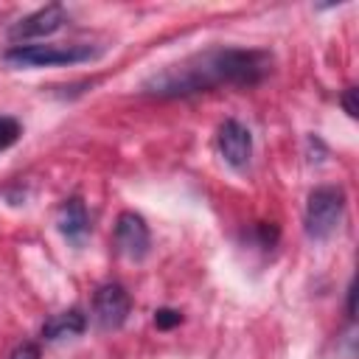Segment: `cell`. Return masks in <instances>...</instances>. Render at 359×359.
<instances>
[{
    "instance_id": "6da1fadb",
    "label": "cell",
    "mask_w": 359,
    "mask_h": 359,
    "mask_svg": "<svg viewBox=\"0 0 359 359\" xmlns=\"http://www.w3.org/2000/svg\"><path fill=\"white\" fill-rule=\"evenodd\" d=\"M269 70H272V56L264 50L210 48L157 70L143 81V90L151 95L177 98V95L205 93L222 84L250 87V84H258Z\"/></svg>"
},
{
    "instance_id": "7a4b0ae2",
    "label": "cell",
    "mask_w": 359,
    "mask_h": 359,
    "mask_svg": "<svg viewBox=\"0 0 359 359\" xmlns=\"http://www.w3.org/2000/svg\"><path fill=\"white\" fill-rule=\"evenodd\" d=\"M345 216V191L337 185H323L309 194L306 202V236L314 241L331 238Z\"/></svg>"
},
{
    "instance_id": "3957f363",
    "label": "cell",
    "mask_w": 359,
    "mask_h": 359,
    "mask_svg": "<svg viewBox=\"0 0 359 359\" xmlns=\"http://www.w3.org/2000/svg\"><path fill=\"white\" fill-rule=\"evenodd\" d=\"M98 53L101 50L93 45H14L3 53V59L17 67H53L90 62Z\"/></svg>"
},
{
    "instance_id": "277c9868",
    "label": "cell",
    "mask_w": 359,
    "mask_h": 359,
    "mask_svg": "<svg viewBox=\"0 0 359 359\" xmlns=\"http://www.w3.org/2000/svg\"><path fill=\"white\" fill-rule=\"evenodd\" d=\"M132 309L129 292L121 283H104L95 294H93V320L101 331H115L126 323Z\"/></svg>"
},
{
    "instance_id": "5b68a950",
    "label": "cell",
    "mask_w": 359,
    "mask_h": 359,
    "mask_svg": "<svg viewBox=\"0 0 359 359\" xmlns=\"http://www.w3.org/2000/svg\"><path fill=\"white\" fill-rule=\"evenodd\" d=\"M65 22H67V11H65L59 3H50V6H45V8H36V11L25 14L22 20H17V22L8 28V36H11L17 45H25L28 39H39V36L56 34Z\"/></svg>"
},
{
    "instance_id": "8992f818",
    "label": "cell",
    "mask_w": 359,
    "mask_h": 359,
    "mask_svg": "<svg viewBox=\"0 0 359 359\" xmlns=\"http://www.w3.org/2000/svg\"><path fill=\"white\" fill-rule=\"evenodd\" d=\"M216 146H219V154L222 160L236 168V171H244L252 160V135L247 126H241L238 121H224L216 132Z\"/></svg>"
},
{
    "instance_id": "52a82bcc",
    "label": "cell",
    "mask_w": 359,
    "mask_h": 359,
    "mask_svg": "<svg viewBox=\"0 0 359 359\" xmlns=\"http://www.w3.org/2000/svg\"><path fill=\"white\" fill-rule=\"evenodd\" d=\"M115 247L129 261H143L149 255L151 236H149V227H146L143 216H137L132 210H123L118 216V222H115Z\"/></svg>"
},
{
    "instance_id": "ba28073f",
    "label": "cell",
    "mask_w": 359,
    "mask_h": 359,
    "mask_svg": "<svg viewBox=\"0 0 359 359\" xmlns=\"http://www.w3.org/2000/svg\"><path fill=\"white\" fill-rule=\"evenodd\" d=\"M56 224L62 230V236L73 244H81L87 230H90V219H87V208L79 196L73 199H65V205L59 208V216H56Z\"/></svg>"
},
{
    "instance_id": "9c48e42d",
    "label": "cell",
    "mask_w": 359,
    "mask_h": 359,
    "mask_svg": "<svg viewBox=\"0 0 359 359\" xmlns=\"http://www.w3.org/2000/svg\"><path fill=\"white\" fill-rule=\"evenodd\" d=\"M84 328H87L84 314H81L79 309H70V311L53 314V317L42 325V339L56 342V339H65V337H79Z\"/></svg>"
},
{
    "instance_id": "30bf717a",
    "label": "cell",
    "mask_w": 359,
    "mask_h": 359,
    "mask_svg": "<svg viewBox=\"0 0 359 359\" xmlns=\"http://www.w3.org/2000/svg\"><path fill=\"white\" fill-rule=\"evenodd\" d=\"M20 137V123L8 115H0V151H6L8 146H14Z\"/></svg>"
},
{
    "instance_id": "8fae6325",
    "label": "cell",
    "mask_w": 359,
    "mask_h": 359,
    "mask_svg": "<svg viewBox=\"0 0 359 359\" xmlns=\"http://www.w3.org/2000/svg\"><path fill=\"white\" fill-rule=\"evenodd\" d=\"M180 320H182V314H180V311H174V309H160V311H154V325H157V328H163V331H168V328L180 325Z\"/></svg>"
},
{
    "instance_id": "7c38bea8",
    "label": "cell",
    "mask_w": 359,
    "mask_h": 359,
    "mask_svg": "<svg viewBox=\"0 0 359 359\" xmlns=\"http://www.w3.org/2000/svg\"><path fill=\"white\" fill-rule=\"evenodd\" d=\"M342 107H345V112H348L351 118L359 115V109H356V87H348V90H345V95H342Z\"/></svg>"
},
{
    "instance_id": "4fadbf2b",
    "label": "cell",
    "mask_w": 359,
    "mask_h": 359,
    "mask_svg": "<svg viewBox=\"0 0 359 359\" xmlns=\"http://www.w3.org/2000/svg\"><path fill=\"white\" fill-rule=\"evenodd\" d=\"M11 359H39V348L31 345V342H22V345L11 353Z\"/></svg>"
}]
</instances>
